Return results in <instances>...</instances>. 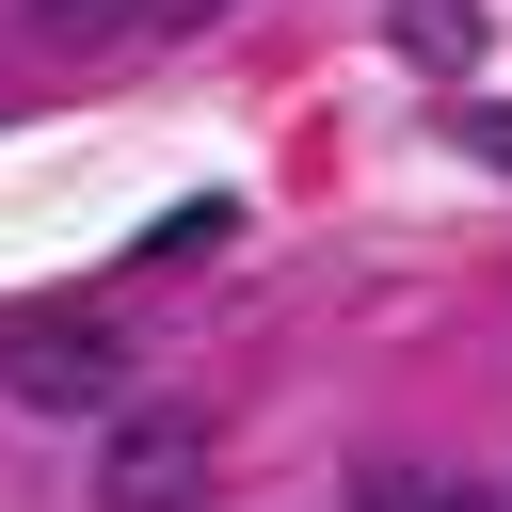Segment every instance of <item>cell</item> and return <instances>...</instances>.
<instances>
[{"mask_svg":"<svg viewBox=\"0 0 512 512\" xmlns=\"http://www.w3.org/2000/svg\"><path fill=\"white\" fill-rule=\"evenodd\" d=\"M0 400H32V416H112V400H128V336H112L96 304H32V320H0Z\"/></svg>","mask_w":512,"mask_h":512,"instance_id":"1","label":"cell"},{"mask_svg":"<svg viewBox=\"0 0 512 512\" xmlns=\"http://www.w3.org/2000/svg\"><path fill=\"white\" fill-rule=\"evenodd\" d=\"M192 480H208L192 416H112L96 432V512H192Z\"/></svg>","mask_w":512,"mask_h":512,"instance_id":"2","label":"cell"},{"mask_svg":"<svg viewBox=\"0 0 512 512\" xmlns=\"http://www.w3.org/2000/svg\"><path fill=\"white\" fill-rule=\"evenodd\" d=\"M352 512H496V480H464V464H368Z\"/></svg>","mask_w":512,"mask_h":512,"instance_id":"3","label":"cell"},{"mask_svg":"<svg viewBox=\"0 0 512 512\" xmlns=\"http://www.w3.org/2000/svg\"><path fill=\"white\" fill-rule=\"evenodd\" d=\"M160 0H32V32H64V48H128Z\"/></svg>","mask_w":512,"mask_h":512,"instance_id":"5","label":"cell"},{"mask_svg":"<svg viewBox=\"0 0 512 512\" xmlns=\"http://www.w3.org/2000/svg\"><path fill=\"white\" fill-rule=\"evenodd\" d=\"M384 32H400V64H464L480 48V0H384Z\"/></svg>","mask_w":512,"mask_h":512,"instance_id":"4","label":"cell"},{"mask_svg":"<svg viewBox=\"0 0 512 512\" xmlns=\"http://www.w3.org/2000/svg\"><path fill=\"white\" fill-rule=\"evenodd\" d=\"M464 160H496V176H512V112H464Z\"/></svg>","mask_w":512,"mask_h":512,"instance_id":"6","label":"cell"}]
</instances>
